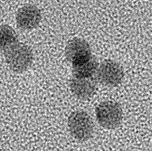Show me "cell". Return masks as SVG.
<instances>
[{"label": "cell", "instance_id": "obj_1", "mask_svg": "<svg viewBox=\"0 0 152 151\" xmlns=\"http://www.w3.org/2000/svg\"><path fill=\"white\" fill-rule=\"evenodd\" d=\"M5 60L10 68L17 73L26 71L33 63V52L28 45L17 42L11 45L4 53Z\"/></svg>", "mask_w": 152, "mask_h": 151}, {"label": "cell", "instance_id": "obj_2", "mask_svg": "<svg viewBox=\"0 0 152 151\" xmlns=\"http://www.w3.org/2000/svg\"><path fill=\"white\" fill-rule=\"evenodd\" d=\"M96 119L100 125L106 129L116 128L121 123L123 112L121 105L115 101H103L95 109Z\"/></svg>", "mask_w": 152, "mask_h": 151}, {"label": "cell", "instance_id": "obj_3", "mask_svg": "<svg viewBox=\"0 0 152 151\" xmlns=\"http://www.w3.org/2000/svg\"><path fill=\"white\" fill-rule=\"evenodd\" d=\"M67 125L71 135L78 141H86L92 137L94 124L91 117L86 112H72L69 116Z\"/></svg>", "mask_w": 152, "mask_h": 151}, {"label": "cell", "instance_id": "obj_4", "mask_svg": "<svg viewBox=\"0 0 152 151\" xmlns=\"http://www.w3.org/2000/svg\"><path fill=\"white\" fill-rule=\"evenodd\" d=\"M94 77L97 82L102 85L115 87L123 82L124 73L122 66L118 63L106 59L98 65Z\"/></svg>", "mask_w": 152, "mask_h": 151}, {"label": "cell", "instance_id": "obj_5", "mask_svg": "<svg viewBox=\"0 0 152 151\" xmlns=\"http://www.w3.org/2000/svg\"><path fill=\"white\" fill-rule=\"evenodd\" d=\"M41 21L40 9L35 5L27 4L18 9L16 14L18 27L23 30H32Z\"/></svg>", "mask_w": 152, "mask_h": 151}, {"label": "cell", "instance_id": "obj_6", "mask_svg": "<svg viewBox=\"0 0 152 151\" xmlns=\"http://www.w3.org/2000/svg\"><path fill=\"white\" fill-rule=\"evenodd\" d=\"M70 90L78 99L88 100L94 95L97 90V80L93 78L72 77L70 81Z\"/></svg>", "mask_w": 152, "mask_h": 151}, {"label": "cell", "instance_id": "obj_7", "mask_svg": "<svg viewBox=\"0 0 152 151\" xmlns=\"http://www.w3.org/2000/svg\"><path fill=\"white\" fill-rule=\"evenodd\" d=\"M91 49L86 40L79 38H74L70 40L65 48V56L72 65L90 58Z\"/></svg>", "mask_w": 152, "mask_h": 151}, {"label": "cell", "instance_id": "obj_8", "mask_svg": "<svg viewBox=\"0 0 152 151\" xmlns=\"http://www.w3.org/2000/svg\"><path fill=\"white\" fill-rule=\"evenodd\" d=\"M97 66H98V63L94 57L91 55L90 58L72 65V72L74 77L93 78L95 76Z\"/></svg>", "mask_w": 152, "mask_h": 151}, {"label": "cell", "instance_id": "obj_9", "mask_svg": "<svg viewBox=\"0 0 152 151\" xmlns=\"http://www.w3.org/2000/svg\"><path fill=\"white\" fill-rule=\"evenodd\" d=\"M18 42L15 31L9 26L0 25V50H7Z\"/></svg>", "mask_w": 152, "mask_h": 151}]
</instances>
